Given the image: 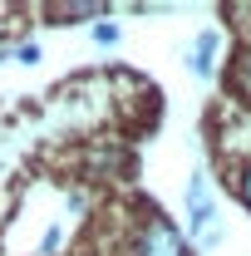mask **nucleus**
I'll return each instance as SVG.
<instances>
[{
	"label": "nucleus",
	"instance_id": "obj_1",
	"mask_svg": "<svg viewBox=\"0 0 251 256\" xmlns=\"http://www.w3.org/2000/svg\"><path fill=\"white\" fill-rule=\"evenodd\" d=\"M188 217H192V236L197 242H217V202H212L202 172L188 178Z\"/></svg>",
	"mask_w": 251,
	"mask_h": 256
},
{
	"label": "nucleus",
	"instance_id": "obj_3",
	"mask_svg": "<svg viewBox=\"0 0 251 256\" xmlns=\"http://www.w3.org/2000/svg\"><path fill=\"white\" fill-rule=\"evenodd\" d=\"M212 54H217V34L202 30V34H197V50H192V69H197L202 79L212 74Z\"/></svg>",
	"mask_w": 251,
	"mask_h": 256
},
{
	"label": "nucleus",
	"instance_id": "obj_4",
	"mask_svg": "<svg viewBox=\"0 0 251 256\" xmlns=\"http://www.w3.org/2000/svg\"><path fill=\"white\" fill-rule=\"evenodd\" d=\"M94 40L98 44H118V30L114 25H94Z\"/></svg>",
	"mask_w": 251,
	"mask_h": 256
},
{
	"label": "nucleus",
	"instance_id": "obj_2",
	"mask_svg": "<svg viewBox=\"0 0 251 256\" xmlns=\"http://www.w3.org/2000/svg\"><path fill=\"white\" fill-rule=\"evenodd\" d=\"M138 256H188V252H182L178 226L168 222V217H153V222L143 226V236H138Z\"/></svg>",
	"mask_w": 251,
	"mask_h": 256
},
{
	"label": "nucleus",
	"instance_id": "obj_5",
	"mask_svg": "<svg viewBox=\"0 0 251 256\" xmlns=\"http://www.w3.org/2000/svg\"><path fill=\"white\" fill-rule=\"evenodd\" d=\"M15 60H20V64H34V60H40V50H34V44H20V50H15Z\"/></svg>",
	"mask_w": 251,
	"mask_h": 256
},
{
	"label": "nucleus",
	"instance_id": "obj_6",
	"mask_svg": "<svg viewBox=\"0 0 251 256\" xmlns=\"http://www.w3.org/2000/svg\"><path fill=\"white\" fill-rule=\"evenodd\" d=\"M242 197H246V202H251V172H246V178H242Z\"/></svg>",
	"mask_w": 251,
	"mask_h": 256
}]
</instances>
